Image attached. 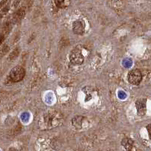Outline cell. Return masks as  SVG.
I'll use <instances>...</instances> for the list:
<instances>
[{
    "label": "cell",
    "instance_id": "6da1fadb",
    "mask_svg": "<svg viewBox=\"0 0 151 151\" xmlns=\"http://www.w3.org/2000/svg\"><path fill=\"white\" fill-rule=\"evenodd\" d=\"M24 76H25V70L22 67L17 66L10 71L9 78L13 83H17L24 79Z\"/></svg>",
    "mask_w": 151,
    "mask_h": 151
},
{
    "label": "cell",
    "instance_id": "7a4b0ae2",
    "mask_svg": "<svg viewBox=\"0 0 151 151\" xmlns=\"http://www.w3.org/2000/svg\"><path fill=\"white\" fill-rule=\"evenodd\" d=\"M128 80L132 85H134V86L139 85L142 80L141 72L137 69L131 70L128 74Z\"/></svg>",
    "mask_w": 151,
    "mask_h": 151
},
{
    "label": "cell",
    "instance_id": "3957f363",
    "mask_svg": "<svg viewBox=\"0 0 151 151\" xmlns=\"http://www.w3.org/2000/svg\"><path fill=\"white\" fill-rule=\"evenodd\" d=\"M70 60L72 64H75V65H80L84 61V58L80 52V50L78 48H75L71 52L70 55Z\"/></svg>",
    "mask_w": 151,
    "mask_h": 151
},
{
    "label": "cell",
    "instance_id": "277c9868",
    "mask_svg": "<svg viewBox=\"0 0 151 151\" xmlns=\"http://www.w3.org/2000/svg\"><path fill=\"white\" fill-rule=\"evenodd\" d=\"M135 106L138 116H144L147 111V99L140 98L135 102Z\"/></svg>",
    "mask_w": 151,
    "mask_h": 151
},
{
    "label": "cell",
    "instance_id": "5b68a950",
    "mask_svg": "<svg viewBox=\"0 0 151 151\" xmlns=\"http://www.w3.org/2000/svg\"><path fill=\"white\" fill-rule=\"evenodd\" d=\"M73 29L74 33L76 34H83L85 30L84 24L81 21H75L73 25Z\"/></svg>",
    "mask_w": 151,
    "mask_h": 151
},
{
    "label": "cell",
    "instance_id": "8992f818",
    "mask_svg": "<svg viewBox=\"0 0 151 151\" xmlns=\"http://www.w3.org/2000/svg\"><path fill=\"white\" fill-rule=\"evenodd\" d=\"M55 4H56L57 6H58V8H64V7H66V6H67V5L70 4V2H64V1H63V2H58V1H56V2H55Z\"/></svg>",
    "mask_w": 151,
    "mask_h": 151
},
{
    "label": "cell",
    "instance_id": "52a82bcc",
    "mask_svg": "<svg viewBox=\"0 0 151 151\" xmlns=\"http://www.w3.org/2000/svg\"><path fill=\"white\" fill-rule=\"evenodd\" d=\"M146 129H147V130L148 135H149L150 139L151 140V123L149 124V125H147V126H146Z\"/></svg>",
    "mask_w": 151,
    "mask_h": 151
}]
</instances>
